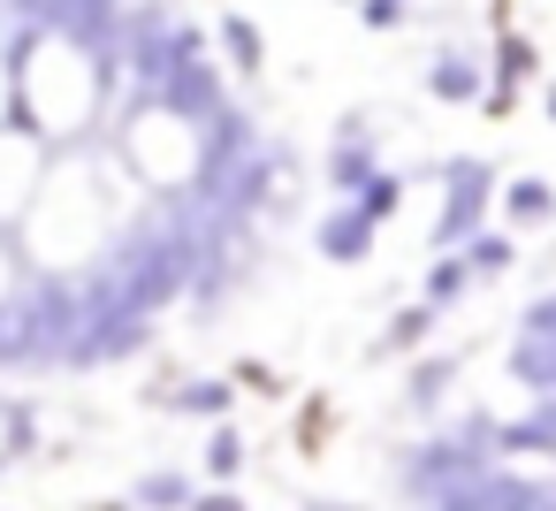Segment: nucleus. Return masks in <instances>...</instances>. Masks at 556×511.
Here are the masks:
<instances>
[]
</instances>
